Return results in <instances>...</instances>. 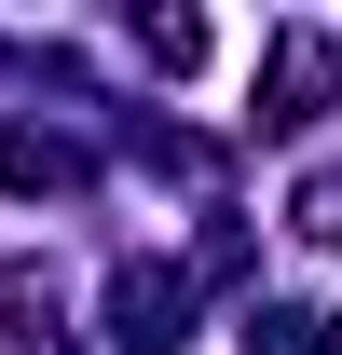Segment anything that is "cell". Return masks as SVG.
<instances>
[{
  "label": "cell",
  "mask_w": 342,
  "mask_h": 355,
  "mask_svg": "<svg viewBox=\"0 0 342 355\" xmlns=\"http://www.w3.org/2000/svg\"><path fill=\"white\" fill-rule=\"evenodd\" d=\"M329 83H342V42L288 28V42H274V83H260V123H315V110H329Z\"/></svg>",
  "instance_id": "cell-1"
},
{
  "label": "cell",
  "mask_w": 342,
  "mask_h": 355,
  "mask_svg": "<svg viewBox=\"0 0 342 355\" xmlns=\"http://www.w3.org/2000/svg\"><path fill=\"white\" fill-rule=\"evenodd\" d=\"M110 314H124V342H137V355H165V342H178V314H192V287H178V273H124V287H110Z\"/></svg>",
  "instance_id": "cell-2"
},
{
  "label": "cell",
  "mask_w": 342,
  "mask_h": 355,
  "mask_svg": "<svg viewBox=\"0 0 342 355\" xmlns=\"http://www.w3.org/2000/svg\"><path fill=\"white\" fill-rule=\"evenodd\" d=\"M247 355H342V314H315V301H274V314H247Z\"/></svg>",
  "instance_id": "cell-3"
},
{
  "label": "cell",
  "mask_w": 342,
  "mask_h": 355,
  "mask_svg": "<svg viewBox=\"0 0 342 355\" xmlns=\"http://www.w3.org/2000/svg\"><path fill=\"white\" fill-rule=\"evenodd\" d=\"M0 191H69V137L14 123V137H0Z\"/></svg>",
  "instance_id": "cell-4"
},
{
  "label": "cell",
  "mask_w": 342,
  "mask_h": 355,
  "mask_svg": "<svg viewBox=\"0 0 342 355\" xmlns=\"http://www.w3.org/2000/svg\"><path fill=\"white\" fill-rule=\"evenodd\" d=\"M137 55H151L165 83H192V69H206V14H137Z\"/></svg>",
  "instance_id": "cell-5"
},
{
  "label": "cell",
  "mask_w": 342,
  "mask_h": 355,
  "mask_svg": "<svg viewBox=\"0 0 342 355\" xmlns=\"http://www.w3.org/2000/svg\"><path fill=\"white\" fill-rule=\"evenodd\" d=\"M0 355H55V301H0Z\"/></svg>",
  "instance_id": "cell-6"
},
{
  "label": "cell",
  "mask_w": 342,
  "mask_h": 355,
  "mask_svg": "<svg viewBox=\"0 0 342 355\" xmlns=\"http://www.w3.org/2000/svg\"><path fill=\"white\" fill-rule=\"evenodd\" d=\"M301 232H315V246H342V178H315V191H301Z\"/></svg>",
  "instance_id": "cell-7"
}]
</instances>
